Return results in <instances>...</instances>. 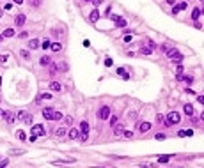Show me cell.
Here are the masks:
<instances>
[{"label":"cell","mask_w":204,"mask_h":168,"mask_svg":"<svg viewBox=\"0 0 204 168\" xmlns=\"http://www.w3.org/2000/svg\"><path fill=\"white\" fill-rule=\"evenodd\" d=\"M66 133H68V131H66V128H57L55 131H53V135H55V136H64Z\"/></svg>","instance_id":"obj_16"},{"label":"cell","mask_w":204,"mask_h":168,"mask_svg":"<svg viewBox=\"0 0 204 168\" xmlns=\"http://www.w3.org/2000/svg\"><path fill=\"white\" fill-rule=\"evenodd\" d=\"M27 115H29L27 111H18V119L23 120V122H25V119H27Z\"/></svg>","instance_id":"obj_22"},{"label":"cell","mask_w":204,"mask_h":168,"mask_svg":"<svg viewBox=\"0 0 204 168\" xmlns=\"http://www.w3.org/2000/svg\"><path fill=\"white\" fill-rule=\"evenodd\" d=\"M57 69H59V67H57L55 64H51V67H50V73L53 74V73H57Z\"/></svg>","instance_id":"obj_32"},{"label":"cell","mask_w":204,"mask_h":168,"mask_svg":"<svg viewBox=\"0 0 204 168\" xmlns=\"http://www.w3.org/2000/svg\"><path fill=\"white\" fill-rule=\"evenodd\" d=\"M29 4H30L32 7H39V5H41V0H29Z\"/></svg>","instance_id":"obj_24"},{"label":"cell","mask_w":204,"mask_h":168,"mask_svg":"<svg viewBox=\"0 0 204 168\" xmlns=\"http://www.w3.org/2000/svg\"><path fill=\"white\" fill-rule=\"evenodd\" d=\"M0 117H4V111H2V110H0Z\"/></svg>","instance_id":"obj_43"},{"label":"cell","mask_w":204,"mask_h":168,"mask_svg":"<svg viewBox=\"0 0 204 168\" xmlns=\"http://www.w3.org/2000/svg\"><path fill=\"white\" fill-rule=\"evenodd\" d=\"M169 159H170V156H160V158H158V161H160V163H167Z\"/></svg>","instance_id":"obj_28"},{"label":"cell","mask_w":204,"mask_h":168,"mask_svg":"<svg viewBox=\"0 0 204 168\" xmlns=\"http://www.w3.org/2000/svg\"><path fill=\"white\" fill-rule=\"evenodd\" d=\"M14 2H16V4H23V0H14Z\"/></svg>","instance_id":"obj_42"},{"label":"cell","mask_w":204,"mask_h":168,"mask_svg":"<svg viewBox=\"0 0 204 168\" xmlns=\"http://www.w3.org/2000/svg\"><path fill=\"white\" fill-rule=\"evenodd\" d=\"M80 136V133L76 131V129H69V138H73V140H76Z\"/></svg>","instance_id":"obj_19"},{"label":"cell","mask_w":204,"mask_h":168,"mask_svg":"<svg viewBox=\"0 0 204 168\" xmlns=\"http://www.w3.org/2000/svg\"><path fill=\"white\" fill-rule=\"evenodd\" d=\"M199 16H201V9H197V7H195L194 12H192V18H194V20H197Z\"/></svg>","instance_id":"obj_23"},{"label":"cell","mask_w":204,"mask_h":168,"mask_svg":"<svg viewBox=\"0 0 204 168\" xmlns=\"http://www.w3.org/2000/svg\"><path fill=\"white\" fill-rule=\"evenodd\" d=\"M25 20H27V18H25V14H18V16H16V20H14L16 27H23V25H25Z\"/></svg>","instance_id":"obj_9"},{"label":"cell","mask_w":204,"mask_h":168,"mask_svg":"<svg viewBox=\"0 0 204 168\" xmlns=\"http://www.w3.org/2000/svg\"><path fill=\"white\" fill-rule=\"evenodd\" d=\"M167 55L170 57V60H172L174 64H181L183 62V55L177 50H167Z\"/></svg>","instance_id":"obj_3"},{"label":"cell","mask_w":204,"mask_h":168,"mask_svg":"<svg viewBox=\"0 0 204 168\" xmlns=\"http://www.w3.org/2000/svg\"><path fill=\"white\" fill-rule=\"evenodd\" d=\"M12 154H23V150H11V156Z\"/></svg>","instance_id":"obj_39"},{"label":"cell","mask_w":204,"mask_h":168,"mask_svg":"<svg viewBox=\"0 0 204 168\" xmlns=\"http://www.w3.org/2000/svg\"><path fill=\"white\" fill-rule=\"evenodd\" d=\"M82 133H89V122L87 120H82L80 122V135Z\"/></svg>","instance_id":"obj_10"},{"label":"cell","mask_w":204,"mask_h":168,"mask_svg":"<svg viewBox=\"0 0 204 168\" xmlns=\"http://www.w3.org/2000/svg\"><path fill=\"white\" fill-rule=\"evenodd\" d=\"M66 124H68V126H71V124H73V117L68 115V117H66Z\"/></svg>","instance_id":"obj_34"},{"label":"cell","mask_w":204,"mask_h":168,"mask_svg":"<svg viewBox=\"0 0 204 168\" xmlns=\"http://www.w3.org/2000/svg\"><path fill=\"white\" fill-rule=\"evenodd\" d=\"M4 117H5V120H7V124H14V120H16V115H12L11 111H4Z\"/></svg>","instance_id":"obj_8"},{"label":"cell","mask_w":204,"mask_h":168,"mask_svg":"<svg viewBox=\"0 0 204 168\" xmlns=\"http://www.w3.org/2000/svg\"><path fill=\"white\" fill-rule=\"evenodd\" d=\"M108 120H110V126L117 124V117H108Z\"/></svg>","instance_id":"obj_31"},{"label":"cell","mask_w":204,"mask_h":168,"mask_svg":"<svg viewBox=\"0 0 204 168\" xmlns=\"http://www.w3.org/2000/svg\"><path fill=\"white\" fill-rule=\"evenodd\" d=\"M48 87H50V90H55V92H59V90L62 89L61 87V83H59V81H51L50 85H48Z\"/></svg>","instance_id":"obj_13"},{"label":"cell","mask_w":204,"mask_h":168,"mask_svg":"<svg viewBox=\"0 0 204 168\" xmlns=\"http://www.w3.org/2000/svg\"><path fill=\"white\" fill-rule=\"evenodd\" d=\"M16 136H18L20 140H27V135H25L23 131H18V133H16Z\"/></svg>","instance_id":"obj_27"},{"label":"cell","mask_w":204,"mask_h":168,"mask_svg":"<svg viewBox=\"0 0 204 168\" xmlns=\"http://www.w3.org/2000/svg\"><path fill=\"white\" fill-rule=\"evenodd\" d=\"M140 53H142V55H151V53H153V50H151V48H142V50H140Z\"/></svg>","instance_id":"obj_26"},{"label":"cell","mask_w":204,"mask_h":168,"mask_svg":"<svg viewBox=\"0 0 204 168\" xmlns=\"http://www.w3.org/2000/svg\"><path fill=\"white\" fill-rule=\"evenodd\" d=\"M117 74H119V76H122V78H130V74H128V73H126V69H124V67H119V69H117Z\"/></svg>","instance_id":"obj_18"},{"label":"cell","mask_w":204,"mask_h":168,"mask_svg":"<svg viewBox=\"0 0 204 168\" xmlns=\"http://www.w3.org/2000/svg\"><path fill=\"white\" fill-rule=\"evenodd\" d=\"M176 7H177V11H185L186 7H188V4H186V2H181V4H179V5H176Z\"/></svg>","instance_id":"obj_25"},{"label":"cell","mask_w":204,"mask_h":168,"mask_svg":"<svg viewBox=\"0 0 204 168\" xmlns=\"http://www.w3.org/2000/svg\"><path fill=\"white\" fill-rule=\"evenodd\" d=\"M2 39H4V37H2V34H0V43H2Z\"/></svg>","instance_id":"obj_44"},{"label":"cell","mask_w":204,"mask_h":168,"mask_svg":"<svg viewBox=\"0 0 204 168\" xmlns=\"http://www.w3.org/2000/svg\"><path fill=\"white\" fill-rule=\"evenodd\" d=\"M25 124H32V115H27V119H25Z\"/></svg>","instance_id":"obj_37"},{"label":"cell","mask_w":204,"mask_h":168,"mask_svg":"<svg viewBox=\"0 0 204 168\" xmlns=\"http://www.w3.org/2000/svg\"><path fill=\"white\" fill-rule=\"evenodd\" d=\"M149 129H151V124H149V122L139 124V131H140V133H146V131H149Z\"/></svg>","instance_id":"obj_11"},{"label":"cell","mask_w":204,"mask_h":168,"mask_svg":"<svg viewBox=\"0 0 204 168\" xmlns=\"http://www.w3.org/2000/svg\"><path fill=\"white\" fill-rule=\"evenodd\" d=\"M0 83H2V78H0Z\"/></svg>","instance_id":"obj_46"},{"label":"cell","mask_w":204,"mask_h":168,"mask_svg":"<svg viewBox=\"0 0 204 168\" xmlns=\"http://www.w3.org/2000/svg\"><path fill=\"white\" fill-rule=\"evenodd\" d=\"M43 117L46 120H59V119H62V113H59V111H55L51 108H44L43 110Z\"/></svg>","instance_id":"obj_1"},{"label":"cell","mask_w":204,"mask_h":168,"mask_svg":"<svg viewBox=\"0 0 204 168\" xmlns=\"http://www.w3.org/2000/svg\"><path fill=\"white\" fill-rule=\"evenodd\" d=\"M16 32H14V29H5L4 30V34H2V37H12Z\"/></svg>","instance_id":"obj_15"},{"label":"cell","mask_w":204,"mask_h":168,"mask_svg":"<svg viewBox=\"0 0 204 168\" xmlns=\"http://www.w3.org/2000/svg\"><path fill=\"white\" fill-rule=\"evenodd\" d=\"M98 117H100L101 120H107L108 117H110V108H108V106H103V108L98 111Z\"/></svg>","instance_id":"obj_4"},{"label":"cell","mask_w":204,"mask_h":168,"mask_svg":"<svg viewBox=\"0 0 204 168\" xmlns=\"http://www.w3.org/2000/svg\"><path fill=\"white\" fill-rule=\"evenodd\" d=\"M32 135H34V136H43V135H44V126H41V124L32 126Z\"/></svg>","instance_id":"obj_5"},{"label":"cell","mask_w":204,"mask_h":168,"mask_svg":"<svg viewBox=\"0 0 204 168\" xmlns=\"http://www.w3.org/2000/svg\"><path fill=\"white\" fill-rule=\"evenodd\" d=\"M39 99H41V101H43V99H51V94H41Z\"/></svg>","instance_id":"obj_30"},{"label":"cell","mask_w":204,"mask_h":168,"mask_svg":"<svg viewBox=\"0 0 204 168\" xmlns=\"http://www.w3.org/2000/svg\"><path fill=\"white\" fill-rule=\"evenodd\" d=\"M181 120V115L177 113V111H170L169 115H167V119H165V124L167 126H174V124H177Z\"/></svg>","instance_id":"obj_2"},{"label":"cell","mask_w":204,"mask_h":168,"mask_svg":"<svg viewBox=\"0 0 204 168\" xmlns=\"http://www.w3.org/2000/svg\"><path fill=\"white\" fill-rule=\"evenodd\" d=\"M50 48L53 50L55 53H57V51H61V50H62V46H61V44H59V43H51V44H50Z\"/></svg>","instance_id":"obj_20"},{"label":"cell","mask_w":204,"mask_h":168,"mask_svg":"<svg viewBox=\"0 0 204 168\" xmlns=\"http://www.w3.org/2000/svg\"><path fill=\"white\" fill-rule=\"evenodd\" d=\"M181 80H185L186 83H192V76H181Z\"/></svg>","instance_id":"obj_33"},{"label":"cell","mask_w":204,"mask_h":168,"mask_svg":"<svg viewBox=\"0 0 204 168\" xmlns=\"http://www.w3.org/2000/svg\"><path fill=\"white\" fill-rule=\"evenodd\" d=\"M105 66H112V59H105Z\"/></svg>","instance_id":"obj_38"},{"label":"cell","mask_w":204,"mask_h":168,"mask_svg":"<svg viewBox=\"0 0 204 168\" xmlns=\"http://www.w3.org/2000/svg\"><path fill=\"white\" fill-rule=\"evenodd\" d=\"M39 64H41V66H50V64H51V59H50V57H41Z\"/></svg>","instance_id":"obj_17"},{"label":"cell","mask_w":204,"mask_h":168,"mask_svg":"<svg viewBox=\"0 0 204 168\" xmlns=\"http://www.w3.org/2000/svg\"><path fill=\"white\" fill-rule=\"evenodd\" d=\"M122 133H124V126L122 124H114V135L115 136H121Z\"/></svg>","instance_id":"obj_7"},{"label":"cell","mask_w":204,"mask_h":168,"mask_svg":"<svg viewBox=\"0 0 204 168\" xmlns=\"http://www.w3.org/2000/svg\"><path fill=\"white\" fill-rule=\"evenodd\" d=\"M0 18H2V9H0Z\"/></svg>","instance_id":"obj_45"},{"label":"cell","mask_w":204,"mask_h":168,"mask_svg":"<svg viewBox=\"0 0 204 168\" xmlns=\"http://www.w3.org/2000/svg\"><path fill=\"white\" fill-rule=\"evenodd\" d=\"M185 113H186V115H192V113H194V106H192V104H185Z\"/></svg>","instance_id":"obj_21"},{"label":"cell","mask_w":204,"mask_h":168,"mask_svg":"<svg viewBox=\"0 0 204 168\" xmlns=\"http://www.w3.org/2000/svg\"><path fill=\"white\" fill-rule=\"evenodd\" d=\"M92 2H94V5H100V4H101L103 0H92Z\"/></svg>","instance_id":"obj_41"},{"label":"cell","mask_w":204,"mask_h":168,"mask_svg":"<svg viewBox=\"0 0 204 168\" xmlns=\"http://www.w3.org/2000/svg\"><path fill=\"white\" fill-rule=\"evenodd\" d=\"M122 135H124V136H126V138H131V136H133V133H131V131H124V133H122Z\"/></svg>","instance_id":"obj_36"},{"label":"cell","mask_w":204,"mask_h":168,"mask_svg":"<svg viewBox=\"0 0 204 168\" xmlns=\"http://www.w3.org/2000/svg\"><path fill=\"white\" fill-rule=\"evenodd\" d=\"M20 53H21V57H23V59H29V57H30V53H29L27 50H21Z\"/></svg>","instance_id":"obj_29"},{"label":"cell","mask_w":204,"mask_h":168,"mask_svg":"<svg viewBox=\"0 0 204 168\" xmlns=\"http://www.w3.org/2000/svg\"><path fill=\"white\" fill-rule=\"evenodd\" d=\"M50 44H51V43H50L48 39H46V41H43V48H50Z\"/></svg>","instance_id":"obj_35"},{"label":"cell","mask_w":204,"mask_h":168,"mask_svg":"<svg viewBox=\"0 0 204 168\" xmlns=\"http://www.w3.org/2000/svg\"><path fill=\"white\" fill-rule=\"evenodd\" d=\"M110 18H112V20L115 21V25H117V27H126V20H124V18L117 16V14H112Z\"/></svg>","instance_id":"obj_6"},{"label":"cell","mask_w":204,"mask_h":168,"mask_svg":"<svg viewBox=\"0 0 204 168\" xmlns=\"http://www.w3.org/2000/svg\"><path fill=\"white\" fill-rule=\"evenodd\" d=\"M85 2H89V0H85Z\"/></svg>","instance_id":"obj_47"},{"label":"cell","mask_w":204,"mask_h":168,"mask_svg":"<svg viewBox=\"0 0 204 168\" xmlns=\"http://www.w3.org/2000/svg\"><path fill=\"white\" fill-rule=\"evenodd\" d=\"M29 48H30V50H37V48H39V41H37V39H30V41H29Z\"/></svg>","instance_id":"obj_14"},{"label":"cell","mask_w":204,"mask_h":168,"mask_svg":"<svg viewBox=\"0 0 204 168\" xmlns=\"http://www.w3.org/2000/svg\"><path fill=\"white\" fill-rule=\"evenodd\" d=\"M98 18H100V11H98V9H94V11L91 12V16H89V20L94 23V21H98Z\"/></svg>","instance_id":"obj_12"},{"label":"cell","mask_w":204,"mask_h":168,"mask_svg":"<svg viewBox=\"0 0 204 168\" xmlns=\"http://www.w3.org/2000/svg\"><path fill=\"white\" fill-rule=\"evenodd\" d=\"M165 138V135H162V133H160V135H156V140H163Z\"/></svg>","instance_id":"obj_40"}]
</instances>
